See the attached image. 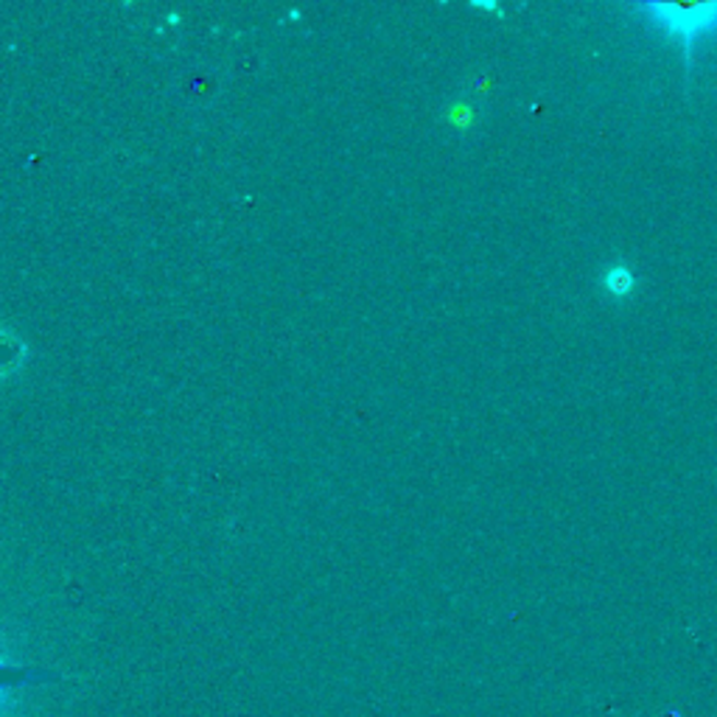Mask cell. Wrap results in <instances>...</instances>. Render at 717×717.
Masks as SVG:
<instances>
[{
    "label": "cell",
    "instance_id": "1",
    "mask_svg": "<svg viewBox=\"0 0 717 717\" xmlns=\"http://www.w3.org/2000/svg\"><path fill=\"white\" fill-rule=\"evenodd\" d=\"M639 9L661 32H667V37L681 39L686 64H692L695 39L717 32V0L715 3H639Z\"/></svg>",
    "mask_w": 717,
    "mask_h": 717
},
{
    "label": "cell",
    "instance_id": "2",
    "mask_svg": "<svg viewBox=\"0 0 717 717\" xmlns=\"http://www.w3.org/2000/svg\"><path fill=\"white\" fill-rule=\"evenodd\" d=\"M51 681H59V672L39 670V667H20V665H12V661L0 659V701L7 698L9 692L14 690L51 684Z\"/></svg>",
    "mask_w": 717,
    "mask_h": 717
},
{
    "label": "cell",
    "instance_id": "3",
    "mask_svg": "<svg viewBox=\"0 0 717 717\" xmlns=\"http://www.w3.org/2000/svg\"><path fill=\"white\" fill-rule=\"evenodd\" d=\"M602 283H606V289H609L614 297H627L631 292H634L636 275H634V269H627L625 263H614V267H609V272H606Z\"/></svg>",
    "mask_w": 717,
    "mask_h": 717
}]
</instances>
